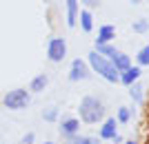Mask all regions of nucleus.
Returning <instances> with one entry per match:
<instances>
[{
	"mask_svg": "<svg viewBox=\"0 0 149 144\" xmlns=\"http://www.w3.org/2000/svg\"><path fill=\"white\" fill-rule=\"evenodd\" d=\"M78 111H80L82 122H87V124H96V122H100L102 115H105V104H102L98 98L87 95V98H82V100H80Z\"/></svg>",
	"mask_w": 149,
	"mask_h": 144,
	"instance_id": "1",
	"label": "nucleus"
},
{
	"mask_svg": "<svg viewBox=\"0 0 149 144\" xmlns=\"http://www.w3.org/2000/svg\"><path fill=\"white\" fill-rule=\"evenodd\" d=\"M89 64H91V69L96 71V73H100L107 82H113V84H116V82H120V73L113 69V64L109 62L107 58H102L100 53L91 51V53H89Z\"/></svg>",
	"mask_w": 149,
	"mask_h": 144,
	"instance_id": "2",
	"label": "nucleus"
},
{
	"mask_svg": "<svg viewBox=\"0 0 149 144\" xmlns=\"http://www.w3.org/2000/svg\"><path fill=\"white\" fill-rule=\"evenodd\" d=\"M5 107L11 109V111H20V109H27V104L31 102V95L27 89H13L5 95Z\"/></svg>",
	"mask_w": 149,
	"mask_h": 144,
	"instance_id": "3",
	"label": "nucleus"
},
{
	"mask_svg": "<svg viewBox=\"0 0 149 144\" xmlns=\"http://www.w3.org/2000/svg\"><path fill=\"white\" fill-rule=\"evenodd\" d=\"M67 56V42L65 38H51L49 44H47V58L51 62H62Z\"/></svg>",
	"mask_w": 149,
	"mask_h": 144,
	"instance_id": "4",
	"label": "nucleus"
},
{
	"mask_svg": "<svg viewBox=\"0 0 149 144\" xmlns=\"http://www.w3.org/2000/svg\"><path fill=\"white\" fill-rule=\"evenodd\" d=\"M89 78V67L82 62L80 58L71 62V69H69V80L71 82H78V80H87Z\"/></svg>",
	"mask_w": 149,
	"mask_h": 144,
	"instance_id": "5",
	"label": "nucleus"
},
{
	"mask_svg": "<svg viewBox=\"0 0 149 144\" xmlns=\"http://www.w3.org/2000/svg\"><path fill=\"white\" fill-rule=\"evenodd\" d=\"M109 62L113 64V69L118 71V73H123V71H127L131 67V58L127 56V53H123V51H116V53L109 58Z\"/></svg>",
	"mask_w": 149,
	"mask_h": 144,
	"instance_id": "6",
	"label": "nucleus"
},
{
	"mask_svg": "<svg viewBox=\"0 0 149 144\" xmlns=\"http://www.w3.org/2000/svg\"><path fill=\"white\" fill-rule=\"evenodd\" d=\"M116 38V27L113 25H102L98 31V38H96V44H109Z\"/></svg>",
	"mask_w": 149,
	"mask_h": 144,
	"instance_id": "7",
	"label": "nucleus"
},
{
	"mask_svg": "<svg viewBox=\"0 0 149 144\" xmlns=\"http://www.w3.org/2000/svg\"><path fill=\"white\" fill-rule=\"evenodd\" d=\"M80 131V122L76 118H67L60 122V133L62 135H67V138H71V135H76V133Z\"/></svg>",
	"mask_w": 149,
	"mask_h": 144,
	"instance_id": "8",
	"label": "nucleus"
},
{
	"mask_svg": "<svg viewBox=\"0 0 149 144\" xmlns=\"http://www.w3.org/2000/svg\"><path fill=\"white\" fill-rule=\"evenodd\" d=\"M116 126H118V120H116V118H109L105 124H102V129H100V138H102V140H113L116 135H118Z\"/></svg>",
	"mask_w": 149,
	"mask_h": 144,
	"instance_id": "9",
	"label": "nucleus"
},
{
	"mask_svg": "<svg viewBox=\"0 0 149 144\" xmlns=\"http://www.w3.org/2000/svg\"><path fill=\"white\" fill-rule=\"evenodd\" d=\"M138 78H140V67H129L127 71L120 73V82L127 84V87H134V82H136Z\"/></svg>",
	"mask_w": 149,
	"mask_h": 144,
	"instance_id": "10",
	"label": "nucleus"
},
{
	"mask_svg": "<svg viewBox=\"0 0 149 144\" xmlns=\"http://www.w3.org/2000/svg\"><path fill=\"white\" fill-rule=\"evenodd\" d=\"M78 18H80V27H82V31L89 33L93 29V16L89 9H82V11H78Z\"/></svg>",
	"mask_w": 149,
	"mask_h": 144,
	"instance_id": "11",
	"label": "nucleus"
},
{
	"mask_svg": "<svg viewBox=\"0 0 149 144\" xmlns=\"http://www.w3.org/2000/svg\"><path fill=\"white\" fill-rule=\"evenodd\" d=\"M78 20V0H67V25L74 27Z\"/></svg>",
	"mask_w": 149,
	"mask_h": 144,
	"instance_id": "12",
	"label": "nucleus"
},
{
	"mask_svg": "<svg viewBox=\"0 0 149 144\" xmlns=\"http://www.w3.org/2000/svg\"><path fill=\"white\" fill-rule=\"evenodd\" d=\"M47 82H49V78H47L45 73H40V75H36V78L31 80V87H29V89L33 91V93H40V91H45Z\"/></svg>",
	"mask_w": 149,
	"mask_h": 144,
	"instance_id": "13",
	"label": "nucleus"
},
{
	"mask_svg": "<svg viewBox=\"0 0 149 144\" xmlns=\"http://www.w3.org/2000/svg\"><path fill=\"white\" fill-rule=\"evenodd\" d=\"M136 60H138V67H147V64H149V44H145L143 49L138 51Z\"/></svg>",
	"mask_w": 149,
	"mask_h": 144,
	"instance_id": "14",
	"label": "nucleus"
},
{
	"mask_svg": "<svg viewBox=\"0 0 149 144\" xmlns=\"http://www.w3.org/2000/svg\"><path fill=\"white\" fill-rule=\"evenodd\" d=\"M93 51H96V53H100L102 58H107V56L111 58L113 53H116V49H113V47H109V44H96V49H93Z\"/></svg>",
	"mask_w": 149,
	"mask_h": 144,
	"instance_id": "15",
	"label": "nucleus"
},
{
	"mask_svg": "<svg viewBox=\"0 0 149 144\" xmlns=\"http://www.w3.org/2000/svg\"><path fill=\"white\" fill-rule=\"evenodd\" d=\"M129 118H131V109L120 107V109H118V122H120V124H127V122H129Z\"/></svg>",
	"mask_w": 149,
	"mask_h": 144,
	"instance_id": "16",
	"label": "nucleus"
},
{
	"mask_svg": "<svg viewBox=\"0 0 149 144\" xmlns=\"http://www.w3.org/2000/svg\"><path fill=\"white\" fill-rule=\"evenodd\" d=\"M131 29H134L136 33H145L149 29V22H147V20H136V22L131 25Z\"/></svg>",
	"mask_w": 149,
	"mask_h": 144,
	"instance_id": "17",
	"label": "nucleus"
},
{
	"mask_svg": "<svg viewBox=\"0 0 149 144\" xmlns=\"http://www.w3.org/2000/svg\"><path fill=\"white\" fill-rule=\"evenodd\" d=\"M42 118H45V120H49V122H54V120L58 118V109H54V107L47 109V111L42 113Z\"/></svg>",
	"mask_w": 149,
	"mask_h": 144,
	"instance_id": "18",
	"label": "nucleus"
},
{
	"mask_svg": "<svg viewBox=\"0 0 149 144\" xmlns=\"http://www.w3.org/2000/svg\"><path fill=\"white\" fill-rule=\"evenodd\" d=\"M69 144H98L93 138H76V140H71Z\"/></svg>",
	"mask_w": 149,
	"mask_h": 144,
	"instance_id": "19",
	"label": "nucleus"
},
{
	"mask_svg": "<svg viewBox=\"0 0 149 144\" xmlns=\"http://www.w3.org/2000/svg\"><path fill=\"white\" fill-rule=\"evenodd\" d=\"M131 98H134V100H140V98H143V93H140V87H131Z\"/></svg>",
	"mask_w": 149,
	"mask_h": 144,
	"instance_id": "20",
	"label": "nucleus"
},
{
	"mask_svg": "<svg viewBox=\"0 0 149 144\" xmlns=\"http://www.w3.org/2000/svg\"><path fill=\"white\" fill-rule=\"evenodd\" d=\"M80 2H82L85 7H98V2H100V0H80Z\"/></svg>",
	"mask_w": 149,
	"mask_h": 144,
	"instance_id": "21",
	"label": "nucleus"
},
{
	"mask_svg": "<svg viewBox=\"0 0 149 144\" xmlns=\"http://www.w3.org/2000/svg\"><path fill=\"white\" fill-rule=\"evenodd\" d=\"M22 144H33V133H27L22 138Z\"/></svg>",
	"mask_w": 149,
	"mask_h": 144,
	"instance_id": "22",
	"label": "nucleus"
},
{
	"mask_svg": "<svg viewBox=\"0 0 149 144\" xmlns=\"http://www.w3.org/2000/svg\"><path fill=\"white\" fill-rule=\"evenodd\" d=\"M125 144H136V142H134V140H129V142H125Z\"/></svg>",
	"mask_w": 149,
	"mask_h": 144,
	"instance_id": "23",
	"label": "nucleus"
},
{
	"mask_svg": "<svg viewBox=\"0 0 149 144\" xmlns=\"http://www.w3.org/2000/svg\"><path fill=\"white\" fill-rule=\"evenodd\" d=\"M45 144H54V142H45Z\"/></svg>",
	"mask_w": 149,
	"mask_h": 144,
	"instance_id": "24",
	"label": "nucleus"
},
{
	"mask_svg": "<svg viewBox=\"0 0 149 144\" xmlns=\"http://www.w3.org/2000/svg\"><path fill=\"white\" fill-rule=\"evenodd\" d=\"M42 2H49V0H42Z\"/></svg>",
	"mask_w": 149,
	"mask_h": 144,
	"instance_id": "25",
	"label": "nucleus"
}]
</instances>
